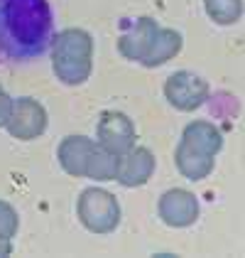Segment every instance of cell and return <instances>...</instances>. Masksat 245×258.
<instances>
[{"label": "cell", "mask_w": 245, "mask_h": 258, "mask_svg": "<svg viewBox=\"0 0 245 258\" xmlns=\"http://www.w3.org/2000/svg\"><path fill=\"white\" fill-rule=\"evenodd\" d=\"M155 175V155L150 148L135 145L130 148L125 155H120L118 165V182L122 187H143Z\"/></svg>", "instance_id": "7"}, {"label": "cell", "mask_w": 245, "mask_h": 258, "mask_svg": "<svg viewBox=\"0 0 245 258\" xmlns=\"http://www.w3.org/2000/svg\"><path fill=\"white\" fill-rule=\"evenodd\" d=\"M164 99L177 111H196L208 99V81L194 72H174L164 81Z\"/></svg>", "instance_id": "3"}, {"label": "cell", "mask_w": 245, "mask_h": 258, "mask_svg": "<svg viewBox=\"0 0 245 258\" xmlns=\"http://www.w3.org/2000/svg\"><path fill=\"white\" fill-rule=\"evenodd\" d=\"M96 138L98 145L115 153V155H125L130 148L138 145V131L133 125V120L120 111H105L96 123Z\"/></svg>", "instance_id": "5"}, {"label": "cell", "mask_w": 245, "mask_h": 258, "mask_svg": "<svg viewBox=\"0 0 245 258\" xmlns=\"http://www.w3.org/2000/svg\"><path fill=\"white\" fill-rule=\"evenodd\" d=\"M157 214L167 226L172 229H186L199 219V199L196 195H191L189 189H167L160 204H157Z\"/></svg>", "instance_id": "6"}, {"label": "cell", "mask_w": 245, "mask_h": 258, "mask_svg": "<svg viewBox=\"0 0 245 258\" xmlns=\"http://www.w3.org/2000/svg\"><path fill=\"white\" fill-rule=\"evenodd\" d=\"M47 108L32 96L13 99V111L5 123V131L15 140H35L47 131Z\"/></svg>", "instance_id": "4"}, {"label": "cell", "mask_w": 245, "mask_h": 258, "mask_svg": "<svg viewBox=\"0 0 245 258\" xmlns=\"http://www.w3.org/2000/svg\"><path fill=\"white\" fill-rule=\"evenodd\" d=\"M13 253V238H0V258Z\"/></svg>", "instance_id": "19"}, {"label": "cell", "mask_w": 245, "mask_h": 258, "mask_svg": "<svg viewBox=\"0 0 245 258\" xmlns=\"http://www.w3.org/2000/svg\"><path fill=\"white\" fill-rule=\"evenodd\" d=\"M182 47H184V37L174 27H160L140 64L150 67V69L162 67V64H167L169 59H174V57L182 52Z\"/></svg>", "instance_id": "12"}, {"label": "cell", "mask_w": 245, "mask_h": 258, "mask_svg": "<svg viewBox=\"0 0 245 258\" xmlns=\"http://www.w3.org/2000/svg\"><path fill=\"white\" fill-rule=\"evenodd\" d=\"M54 37L49 0H0V59L25 64L42 57Z\"/></svg>", "instance_id": "1"}, {"label": "cell", "mask_w": 245, "mask_h": 258, "mask_svg": "<svg viewBox=\"0 0 245 258\" xmlns=\"http://www.w3.org/2000/svg\"><path fill=\"white\" fill-rule=\"evenodd\" d=\"M54 77L66 86H79L91 77L93 59H74V57H52Z\"/></svg>", "instance_id": "14"}, {"label": "cell", "mask_w": 245, "mask_h": 258, "mask_svg": "<svg viewBox=\"0 0 245 258\" xmlns=\"http://www.w3.org/2000/svg\"><path fill=\"white\" fill-rule=\"evenodd\" d=\"M204 8L216 25H235L243 18V0H204Z\"/></svg>", "instance_id": "16"}, {"label": "cell", "mask_w": 245, "mask_h": 258, "mask_svg": "<svg viewBox=\"0 0 245 258\" xmlns=\"http://www.w3.org/2000/svg\"><path fill=\"white\" fill-rule=\"evenodd\" d=\"M157 30H160L157 20H152V18H147V15H145V18H138V20L133 22L120 37H118V52L130 61H143V57L147 54L150 44L155 40V35H157Z\"/></svg>", "instance_id": "8"}, {"label": "cell", "mask_w": 245, "mask_h": 258, "mask_svg": "<svg viewBox=\"0 0 245 258\" xmlns=\"http://www.w3.org/2000/svg\"><path fill=\"white\" fill-rule=\"evenodd\" d=\"M96 140L86 138V136H66L57 148V158H59L61 170L71 177H86V165L91 153L96 150Z\"/></svg>", "instance_id": "9"}, {"label": "cell", "mask_w": 245, "mask_h": 258, "mask_svg": "<svg viewBox=\"0 0 245 258\" xmlns=\"http://www.w3.org/2000/svg\"><path fill=\"white\" fill-rule=\"evenodd\" d=\"M76 214H79V221L91 234H110V231H115L122 217L118 197L105 192V189H98V187H88V189H83L79 195Z\"/></svg>", "instance_id": "2"}, {"label": "cell", "mask_w": 245, "mask_h": 258, "mask_svg": "<svg viewBox=\"0 0 245 258\" xmlns=\"http://www.w3.org/2000/svg\"><path fill=\"white\" fill-rule=\"evenodd\" d=\"M52 57L93 59V37L81 27H66L52 37Z\"/></svg>", "instance_id": "11"}, {"label": "cell", "mask_w": 245, "mask_h": 258, "mask_svg": "<svg viewBox=\"0 0 245 258\" xmlns=\"http://www.w3.org/2000/svg\"><path fill=\"white\" fill-rule=\"evenodd\" d=\"M20 231V217L13 204L0 199V238H15Z\"/></svg>", "instance_id": "17"}, {"label": "cell", "mask_w": 245, "mask_h": 258, "mask_svg": "<svg viewBox=\"0 0 245 258\" xmlns=\"http://www.w3.org/2000/svg\"><path fill=\"white\" fill-rule=\"evenodd\" d=\"M174 162H177V170L182 172V177L191 179V182H201L213 172L216 155H208L204 150H196V148L186 145L184 140H179V145L174 150Z\"/></svg>", "instance_id": "10"}, {"label": "cell", "mask_w": 245, "mask_h": 258, "mask_svg": "<svg viewBox=\"0 0 245 258\" xmlns=\"http://www.w3.org/2000/svg\"><path fill=\"white\" fill-rule=\"evenodd\" d=\"M10 111H13V99H10V94L0 86V128H5V123L10 118Z\"/></svg>", "instance_id": "18"}, {"label": "cell", "mask_w": 245, "mask_h": 258, "mask_svg": "<svg viewBox=\"0 0 245 258\" xmlns=\"http://www.w3.org/2000/svg\"><path fill=\"white\" fill-rule=\"evenodd\" d=\"M118 165H120V155L96 145V150L91 153L88 165H86V177L96 179V182H110L118 177Z\"/></svg>", "instance_id": "15"}, {"label": "cell", "mask_w": 245, "mask_h": 258, "mask_svg": "<svg viewBox=\"0 0 245 258\" xmlns=\"http://www.w3.org/2000/svg\"><path fill=\"white\" fill-rule=\"evenodd\" d=\"M182 140L186 145L196 148V150H204L208 155H218L221 148H223V133L208 123V120H194L184 128L182 133Z\"/></svg>", "instance_id": "13"}]
</instances>
